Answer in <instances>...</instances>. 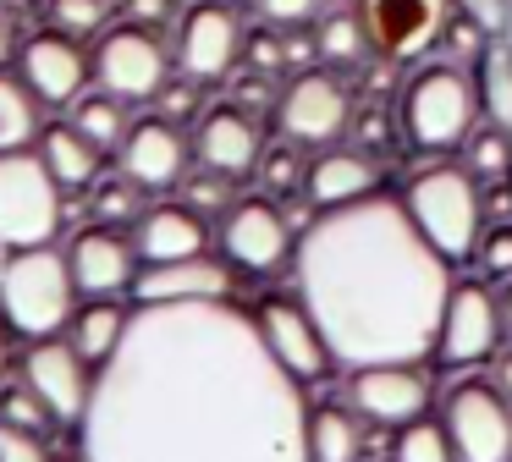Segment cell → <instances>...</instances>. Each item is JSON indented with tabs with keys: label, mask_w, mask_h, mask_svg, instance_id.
Here are the masks:
<instances>
[{
	"label": "cell",
	"mask_w": 512,
	"mask_h": 462,
	"mask_svg": "<svg viewBox=\"0 0 512 462\" xmlns=\"http://www.w3.org/2000/svg\"><path fill=\"white\" fill-rule=\"evenodd\" d=\"M78 435L89 462H309V402L232 297L138 303Z\"/></svg>",
	"instance_id": "cell-1"
},
{
	"label": "cell",
	"mask_w": 512,
	"mask_h": 462,
	"mask_svg": "<svg viewBox=\"0 0 512 462\" xmlns=\"http://www.w3.org/2000/svg\"><path fill=\"white\" fill-rule=\"evenodd\" d=\"M292 292L342 369L424 363L452 292V259L413 226L402 198L369 193L320 209L298 231Z\"/></svg>",
	"instance_id": "cell-2"
},
{
	"label": "cell",
	"mask_w": 512,
	"mask_h": 462,
	"mask_svg": "<svg viewBox=\"0 0 512 462\" xmlns=\"http://www.w3.org/2000/svg\"><path fill=\"white\" fill-rule=\"evenodd\" d=\"M72 297H78V281L56 242L17 248L0 259V325H12L23 341L61 336L72 319Z\"/></svg>",
	"instance_id": "cell-3"
},
{
	"label": "cell",
	"mask_w": 512,
	"mask_h": 462,
	"mask_svg": "<svg viewBox=\"0 0 512 462\" xmlns=\"http://www.w3.org/2000/svg\"><path fill=\"white\" fill-rule=\"evenodd\" d=\"M402 138L413 149H457L474 132L479 116V83L457 61H430L402 83Z\"/></svg>",
	"instance_id": "cell-4"
},
{
	"label": "cell",
	"mask_w": 512,
	"mask_h": 462,
	"mask_svg": "<svg viewBox=\"0 0 512 462\" xmlns=\"http://www.w3.org/2000/svg\"><path fill=\"white\" fill-rule=\"evenodd\" d=\"M413 226L446 253V259H468L485 237V198H479V182L463 171V165H430L408 182L402 193Z\"/></svg>",
	"instance_id": "cell-5"
},
{
	"label": "cell",
	"mask_w": 512,
	"mask_h": 462,
	"mask_svg": "<svg viewBox=\"0 0 512 462\" xmlns=\"http://www.w3.org/2000/svg\"><path fill=\"white\" fill-rule=\"evenodd\" d=\"M61 193H67V187L45 171V160H39L34 149L0 154V253L56 242L61 220H67Z\"/></svg>",
	"instance_id": "cell-6"
},
{
	"label": "cell",
	"mask_w": 512,
	"mask_h": 462,
	"mask_svg": "<svg viewBox=\"0 0 512 462\" xmlns=\"http://www.w3.org/2000/svg\"><path fill=\"white\" fill-rule=\"evenodd\" d=\"M248 50L237 0H188L177 17V72L193 83H226Z\"/></svg>",
	"instance_id": "cell-7"
},
{
	"label": "cell",
	"mask_w": 512,
	"mask_h": 462,
	"mask_svg": "<svg viewBox=\"0 0 512 462\" xmlns=\"http://www.w3.org/2000/svg\"><path fill=\"white\" fill-rule=\"evenodd\" d=\"M89 55H94V83L105 94H116L122 105H149L160 94V83L171 77L166 44L144 22H116V28H105Z\"/></svg>",
	"instance_id": "cell-8"
},
{
	"label": "cell",
	"mask_w": 512,
	"mask_h": 462,
	"mask_svg": "<svg viewBox=\"0 0 512 462\" xmlns=\"http://www.w3.org/2000/svg\"><path fill=\"white\" fill-rule=\"evenodd\" d=\"M441 424L457 462H512V402L496 391V380L452 385L441 402Z\"/></svg>",
	"instance_id": "cell-9"
},
{
	"label": "cell",
	"mask_w": 512,
	"mask_h": 462,
	"mask_svg": "<svg viewBox=\"0 0 512 462\" xmlns=\"http://www.w3.org/2000/svg\"><path fill=\"white\" fill-rule=\"evenodd\" d=\"M501 336H507V325H501L496 292H490V286H479V281H452L430 358L441 363V369H474V363L496 358Z\"/></svg>",
	"instance_id": "cell-10"
},
{
	"label": "cell",
	"mask_w": 512,
	"mask_h": 462,
	"mask_svg": "<svg viewBox=\"0 0 512 462\" xmlns=\"http://www.w3.org/2000/svg\"><path fill=\"white\" fill-rule=\"evenodd\" d=\"M347 121H353V94H347L331 72H298L276 94V132H281V143L320 149V143L342 138Z\"/></svg>",
	"instance_id": "cell-11"
},
{
	"label": "cell",
	"mask_w": 512,
	"mask_h": 462,
	"mask_svg": "<svg viewBox=\"0 0 512 462\" xmlns=\"http://www.w3.org/2000/svg\"><path fill=\"white\" fill-rule=\"evenodd\" d=\"M254 325H259V336H265L270 358H276L298 385H314V380H325V374L336 369L331 341H325L320 325H314V314L303 308L298 292L292 297H265V303L254 308Z\"/></svg>",
	"instance_id": "cell-12"
},
{
	"label": "cell",
	"mask_w": 512,
	"mask_h": 462,
	"mask_svg": "<svg viewBox=\"0 0 512 462\" xmlns=\"http://www.w3.org/2000/svg\"><path fill=\"white\" fill-rule=\"evenodd\" d=\"M221 253L232 270H248V275H270L292 259V220L281 204L270 198H237L232 209L221 215Z\"/></svg>",
	"instance_id": "cell-13"
},
{
	"label": "cell",
	"mask_w": 512,
	"mask_h": 462,
	"mask_svg": "<svg viewBox=\"0 0 512 462\" xmlns=\"http://www.w3.org/2000/svg\"><path fill=\"white\" fill-rule=\"evenodd\" d=\"M353 11L380 61H413L435 50L452 22V0H358Z\"/></svg>",
	"instance_id": "cell-14"
},
{
	"label": "cell",
	"mask_w": 512,
	"mask_h": 462,
	"mask_svg": "<svg viewBox=\"0 0 512 462\" xmlns=\"http://www.w3.org/2000/svg\"><path fill=\"white\" fill-rule=\"evenodd\" d=\"M17 77L34 88L39 105H78L94 83V55L83 50V39L50 28L17 50Z\"/></svg>",
	"instance_id": "cell-15"
},
{
	"label": "cell",
	"mask_w": 512,
	"mask_h": 462,
	"mask_svg": "<svg viewBox=\"0 0 512 462\" xmlns=\"http://www.w3.org/2000/svg\"><path fill=\"white\" fill-rule=\"evenodd\" d=\"M347 402L364 413V424L402 429L430 413V380L419 374V363H369V369H353Z\"/></svg>",
	"instance_id": "cell-16"
},
{
	"label": "cell",
	"mask_w": 512,
	"mask_h": 462,
	"mask_svg": "<svg viewBox=\"0 0 512 462\" xmlns=\"http://www.w3.org/2000/svg\"><path fill=\"white\" fill-rule=\"evenodd\" d=\"M23 380L39 391V402L50 407L56 424H83L89 413V396H94V369L72 352V341L45 336L23 352Z\"/></svg>",
	"instance_id": "cell-17"
},
{
	"label": "cell",
	"mask_w": 512,
	"mask_h": 462,
	"mask_svg": "<svg viewBox=\"0 0 512 462\" xmlns=\"http://www.w3.org/2000/svg\"><path fill=\"white\" fill-rule=\"evenodd\" d=\"M67 264H72V281H78L83 297L133 292L138 270H144V259H138V248H133V231L105 226V220L100 226H83L78 237H72Z\"/></svg>",
	"instance_id": "cell-18"
},
{
	"label": "cell",
	"mask_w": 512,
	"mask_h": 462,
	"mask_svg": "<svg viewBox=\"0 0 512 462\" xmlns=\"http://www.w3.org/2000/svg\"><path fill=\"white\" fill-rule=\"evenodd\" d=\"M188 154H193V143L182 138L177 121L144 116V121H133V127H127L116 160H122L127 182H138L144 193H166V187H177L182 176H188Z\"/></svg>",
	"instance_id": "cell-19"
},
{
	"label": "cell",
	"mask_w": 512,
	"mask_h": 462,
	"mask_svg": "<svg viewBox=\"0 0 512 462\" xmlns=\"http://www.w3.org/2000/svg\"><path fill=\"white\" fill-rule=\"evenodd\" d=\"M193 154L204 160V171L248 176V171H259L265 138H259V127H254V116H248V110L210 105V110H199V127H193Z\"/></svg>",
	"instance_id": "cell-20"
},
{
	"label": "cell",
	"mask_w": 512,
	"mask_h": 462,
	"mask_svg": "<svg viewBox=\"0 0 512 462\" xmlns=\"http://www.w3.org/2000/svg\"><path fill=\"white\" fill-rule=\"evenodd\" d=\"M133 248L144 264L199 259L210 248V215H199L193 204H149L133 220Z\"/></svg>",
	"instance_id": "cell-21"
},
{
	"label": "cell",
	"mask_w": 512,
	"mask_h": 462,
	"mask_svg": "<svg viewBox=\"0 0 512 462\" xmlns=\"http://www.w3.org/2000/svg\"><path fill=\"white\" fill-rule=\"evenodd\" d=\"M232 264L210 259H177V264H144L133 281L138 303H193V297H232Z\"/></svg>",
	"instance_id": "cell-22"
},
{
	"label": "cell",
	"mask_w": 512,
	"mask_h": 462,
	"mask_svg": "<svg viewBox=\"0 0 512 462\" xmlns=\"http://www.w3.org/2000/svg\"><path fill=\"white\" fill-rule=\"evenodd\" d=\"M303 193L314 198V209L353 204V198L380 193V165H375V154H364V149H325L320 160L309 165V176H303Z\"/></svg>",
	"instance_id": "cell-23"
},
{
	"label": "cell",
	"mask_w": 512,
	"mask_h": 462,
	"mask_svg": "<svg viewBox=\"0 0 512 462\" xmlns=\"http://www.w3.org/2000/svg\"><path fill=\"white\" fill-rule=\"evenodd\" d=\"M34 154L45 160V171L56 176L61 187H89L94 176H100V160H105V149L78 127V121H56V127H45Z\"/></svg>",
	"instance_id": "cell-24"
},
{
	"label": "cell",
	"mask_w": 512,
	"mask_h": 462,
	"mask_svg": "<svg viewBox=\"0 0 512 462\" xmlns=\"http://www.w3.org/2000/svg\"><path fill=\"white\" fill-rule=\"evenodd\" d=\"M127 314H133V308H122L116 297H89L83 308H72V319H67L72 352H78L89 369L111 363V352L122 347V336H127Z\"/></svg>",
	"instance_id": "cell-25"
},
{
	"label": "cell",
	"mask_w": 512,
	"mask_h": 462,
	"mask_svg": "<svg viewBox=\"0 0 512 462\" xmlns=\"http://www.w3.org/2000/svg\"><path fill=\"white\" fill-rule=\"evenodd\" d=\"M309 462H364V413L347 407H309Z\"/></svg>",
	"instance_id": "cell-26"
},
{
	"label": "cell",
	"mask_w": 512,
	"mask_h": 462,
	"mask_svg": "<svg viewBox=\"0 0 512 462\" xmlns=\"http://www.w3.org/2000/svg\"><path fill=\"white\" fill-rule=\"evenodd\" d=\"M39 132H45V127H39L34 88H28L17 72H6V66H0V154L39 143Z\"/></svg>",
	"instance_id": "cell-27"
},
{
	"label": "cell",
	"mask_w": 512,
	"mask_h": 462,
	"mask_svg": "<svg viewBox=\"0 0 512 462\" xmlns=\"http://www.w3.org/2000/svg\"><path fill=\"white\" fill-rule=\"evenodd\" d=\"M479 110H485L496 127L512 132V39L501 33V39H490V50L479 55Z\"/></svg>",
	"instance_id": "cell-28"
},
{
	"label": "cell",
	"mask_w": 512,
	"mask_h": 462,
	"mask_svg": "<svg viewBox=\"0 0 512 462\" xmlns=\"http://www.w3.org/2000/svg\"><path fill=\"white\" fill-rule=\"evenodd\" d=\"M314 55H320V61H331V66H358V61H369V55H375V44H369L358 11H331V17H320Z\"/></svg>",
	"instance_id": "cell-29"
},
{
	"label": "cell",
	"mask_w": 512,
	"mask_h": 462,
	"mask_svg": "<svg viewBox=\"0 0 512 462\" xmlns=\"http://www.w3.org/2000/svg\"><path fill=\"white\" fill-rule=\"evenodd\" d=\"M72 121H78L100 149H122L127 127H133V121H127V105L116 94H105V88H100V94H83L78 105H72Z\"/></svg>",
	"instance_id": "cell-30"
},
{
	"label": "cell",
	"mask_w": 512,
	"mask_h": 462,
	"mask_svg": "<svg viewBox=\"0 0 512 462\" xmlns=\"http://www.w3.org/2000/svg\"><path fill=\"white\" fill-rule=\"evenodd\" d=\"M468 154H463V171L474 176V182H501V176H512V132L496 127L490 121L485 132H468Z\"/></svg>",
	"instance_id": "cell-31"
},
{
	"label": "cell",
	"mask_w": 512,
	"mask_h": 462,
	"mask_svg": "<svg viewBox=\"0 0 512 462\" xmlns=\"http://www.w3.org/2000/svg\"><path fill=\"white\" fill-rule=\"evenodd\" d=\"M391 462H457V451L441 418H413L391 440Z\"/></svg>",
	"instance_id": "cell-32"
},
{
	"label": "cell",
	"mask_w": 512,
	"mask_h": 462,
	"mask_svg": "<svg viewBox=\"0 0 512 462\" xmlns=\"http://www.w3.org/2000/svg\"><path fill=\"white\" fill-rule=\"evenodd\" d=\"M116 17V0H50V28L67 39H100Z\"/></svg>",
	"instance_id": "cell-33"
},
{
	"label": "cell",
	"mask_w": 512,
	"mask_h": 462,
	"mask_svg": "<svg viewBox=\"0 0 512 462\" xmlns=\"http://www.w3.org/2000/svg\"><path fill=\"white\" fill-rule=\"evenodd\" d=\"M0 424H17V429H34V435H45L56 418H50V407L39 402V391L28 380H6L0 385Z\"/></svg>",
	"instance_id": "cell-34"
},
{
	"label": "cell",
	"mask_w": 512,
	"mask_h": 462,
	"mask_svg": "<svg viewBox=\"0 0 512 462\" xmlns=\"http://www.w3.org/2000/svg\"><path fill=\"white\" fill-rule=\"evenodd\" d=\"M94 215H100L105 226L138 220V215H144V187L127 182V176H116V182H100V193H94Z\"/></svg>",
	"instance_id": "cell-35"
},
{
	"label": "cell",
	"mask_w": 512,
	"mask_h": 462,
	"mask_svg": "<svg viewBox=\"0 0 512 462\" xmlns=\"http://www.w3.org/2000/svg\"><path fill=\"white\" fill-rule=\"evenodd\" d=\"M490 39H496V33H485L474 17H463V11H452V22H446V33H441V44L452 50V61H463V55H468L474 66H479V55L490 50Z\"/></svg>",
	"instance_id": "cell-36"
},
{
	"label": "cell",
	"mask_w": 512,
	"mask_h": 462,
	"mask_svg": "<svg viewBox=\"0 0 512 462\" xmlns=\"http://www.w3.org/2000/svg\"><path fill=\"white\" fill-rule=\"evenodd\" d=\"M303 176H309V171L298 165V149H292V143H287V149H265V154H259V182H265L270 193H292Z\"/></svg>",
	"instance_id": "cell-37"
},
{
	"label": "cell",
	"mask_w": 512,
	"mask_h": 462,
	"mask_svg": "<svg viewBox=\"0 0 512 462\" xmlns=\"http://www.w3.org/2000/svg\"><path fill=\"white\" fill-rule=\"evenodd\" d=\"M199 88H204V83H193V77H166V83H160V94H155V110H160L166 121L199 116Z\"/></svg>",
	"instance_id": "cell-38"
},
{
	"label": "cell",
	"mask_w": 512,
	"mask_h": 462,
	"mask_svg": "<svg viewBox=\"0 0 512 462\" xmlns=\"http://www.w3.org/2000/svg\"><path fill=\"white\" fill-rule=\"evenodd\" d=\"M0 462H50V446H45V435H34V429L0 424Z\"/></svg>",
	"instance_id": "cell-39"
},
{
	"label": "cell",
	"mask_w": 512,
	"mask_h": 462,
	"mask_svg": "<svg viewBox=\"0 0 512 462\" xmlns=\"http://www.w3.org/2000/svg\"><path fill=\"white\" fill-rule=\"evenodd\" d=\"M325 0H254V11L270 22V28H303V22L320 17Z\"/></svg>",
	"instance_id": "cell-40"
},
{
	"label": "cell",
	"mask_w": 512,
	"mask_h": 462,
	"mask_svg": "<svg viewBox=\"0 0 512 462\" xmlns=\"http://www.w3.org/2000/svg\"><path fill=\"white\" fill-rule=\"evenodd\" d=\"M479 264H485V275H496V281L512 275V220L507 226H490L485 237H479Z\"/></svg>",
	"instance_id": "cell-41"
},
{
	"label": "cell",
	"mask_w": 512,
	"mask_h": 462,
	"mask_svg": "<svg viewBox=\"0 0 512 462\" xmlns=\"http://www.w3.org/2000/svg\"><path fill=\"white\" fill-rule=\"evenodd\" d=\"M452 11H463V17H474L485 33H507L512 28V0H452Z\"/></svg>",
	"instance_id": "cell-42"
},
{
	"label": "cell",
	"mask_w": 512,
	"mask_h": 462,
	"mask_svg": "<svg viewBox=\"0 0 512 462\" xmlns=\"http://www.w3.org/2000/svg\"><path fill=\"white\" fill-rule=\"evenodd\" d=\"M226 182H232V176H221V171L193 176V182H188V204L204 209V215H210V209H232V198H226Z\"/></svg>",
	"instance_id": "cell-43"
},
{
	"label": "cell",
	"mask_w": 512,
	"mask_h": 462,
	"mask_svg": "<svg viewBox=\"0 0 512 462\" xmlns=\"http://www.w3.org/2000/svg\"><path fill=\"white\" fill-rule=\"evenodd\" d=\"M248 66H254V72H281V66H287V44L276 39V33H254V39H248Z\"/></svg>",
	"instance_id": "cell-44"
},
{
	"label": "cell",
	"mask_w": 512,
	"mask_h": 462,
	"mask_svg": "<svg viewBox=\"0 0 512 462\" xmlns=\"http://www.w3.org/2000/svg\"><path fill=\"white\" fill-rule=\"evenodd\" d=\"M479 198H485V226H507L512 220V176L490 182V193H479Z\"/></svg>",
	"instance_id": "cell-45"
},
{
	"label": "cell",
	"mask_w": 512,
	"mask_h": 462,
	"mask_svg": "<svg viewBox=\"0 0 512 462\" xmlns=\"http://www.w3.org/2000/svg\"><path fill=\"white\" fill-rule=\"evenodd\" d=\"M127 22H144V28H155L160 17H166V0H122Z\"/></svg>",
	"instance_id": "cell-46"
},
{
	"label": "cell",
	"mask_w": 512,
	"mask_h": 462,
	"mask_svg": "<svg viewBox=\"0 0 512 462\" xmlns=\"http://www.w3.org/2000/svg\"><path fill=\"white\" fill-rule=\"evenodd\" d=\"M12 50H17V33H12V17L0 11V66L12 61Z\"/></svg>",
	"instance_id": "cell-47"
},
{
	"label": "cell",
	"mask_w": 512,
	"mask_h": 462,
	"mask_svg": "<svg viewBox=\"0 0 512 462\" xmlns=\"http://www.w3.org/2000/svg\"><path fill=\"white\" fill-rule=\"evenodd\" d=\"M496 391H501V396H507V402H512V352H507V358L496 363Z\"/></svg>",
	"instance_id": "cell-48"
},
{
	"label": "cell",
	"mask_w": 512,
	"mask_h": 462,
	"mask_svg": "<svg viewBox=\"0 0 512 462\" xmlns=\"http://www.w3.org/2000/svg\"><path fill=\"white\" fill-rule=\"evenodd\" d=\"M496 308H501V325H507V330H512V275H507V292H501V297H496Z\"/></svg>",
	"instance_id": "cell-49"
},
{
	"label": "cell",
	"mask_w": 512,
	"mask_h": 462,
	"mask_svg": "<svg viewBox=\"0 0 512 462\" xmlns=\"http://www.w3.org/2000/svg\"><path fill=\"white\" fill-rule=\"evenodd\" d=\"M6 369H12V352H6V341H0V385H6Z\"/></svg>",
	"instance_id": "cell-50"
},
{
	"label": "cell",
	"mask_w": 512,
	"mask_h": 462,
	"mask_svg": "<svg viewBox=\"0 0 512 462\" xmlns=\"http://www.w3.org/2000/svg\"><path fill=\"white\" fill-rule=\"evenodd\" d=\"M72 462H89V457H83V451H78V457H72Z\"/></svg>",
	"instance_id": "cell-51"
}]
</instances>
